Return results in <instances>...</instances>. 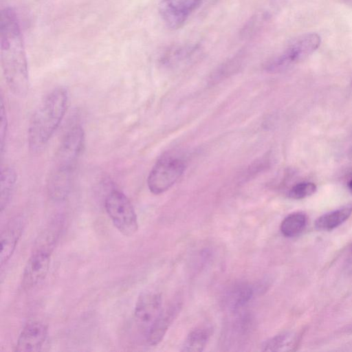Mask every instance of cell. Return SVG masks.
<instances>
[{
    "label": "cell",
    "instance_id": "6da1fadb",
    "mask_svg": "<svg viewBox=\"0 0 352 352\" xmlns=\"http://www.w3.org/2000/svg\"><path fill=\"white\" fill-rule=\"evenodd\" d=\"M1 62L10 91L25 98L30 89V77L23 36L15 12L10 8L1 12Z\"/></svg>",
    "mask_w": 352,
    "mask_h": 352
},
{
    "label": "cell",
    "instance_id": "7a4b0ae2",
    "mask_svg": "<svg viewBox=\"0 0 352 352\" xmlns=\"http://www.w3.org/2000/svg\"><path fill=\"white\" fill-rule=\"evenodd\" d=\"M68 102V91L64 87L52 89L40 102L28 130V143L32 151H40L48 143L65 115Z\"/></svg>",
    "mask_w": 352,
    "mask_h": 352
},
{
    "label": "cell",
    "instance_id": "3957f363",
    "mask_svg": "<svg viewBox=\"0 0 352 352\" xmlns=\"http://www.w3.org/2000/svg\"><path fill=\"white\" fill-rule=\"evenodd\" d=\"M85 143V131L80 125L72 126L64 135L47 180V190L51 195L58 197L68 195Z\"/></svg>",
    "mask_w": 352,
    "mask_h": 352
},
{
    "label": "cell",
    "instance_id": "277c9868",
    "mask_svg": "<svg viewBox=\"0 0 352 352\" xmlns=\"http://www.w3.org/2000/svg\"><path fill=\"white\" fill-rule=\"evenodd\" d=\"M58 236L56 231L50 230L40 238L23 269L21 278L23 289L29 290L45 278Z\"/></svg>",
    "mask_w": 352,
    "mask_h": 352
},
{
    "label": "cell",
    "instance_id": "5b68a950",
    "mask_svg": "<svg viewBox=\"0 0 352 352\" xmlns=\"http://www.w3.org/2000/svg\"><path fill=\"white\" fill-rule=\"evenodd\" d=\"M185 168L186 160L181 154L165 153L159 158L148 174V189L155 195L166 191L181 177Z\"/></svg>",
    "mask_w": 352,
    "mask_h": 352
},
{
    "label": "cell",
    "instance_id": "8992f818",
    "mask_svg": "<svg viewBox=\"0 0 352 352\" xmlns=\"http://www.w3.org/2000/svg\"><path fill=\"white\" fill-rule=\"evenodd\" d=\"M320 37L316 33L302 35L294 40L279 55L269 60L265 69L272 73L283 72L306 59L320 46Z\"/></svg>",
    "mask_w": 352,
    "mask_h": 352
},
{
    "label": "cell",
    "instance_id": "52a82bcc",
    "mask_svg": "<svg viewBox=\"0 0 352 352\" xmlns=\"http://www.w3.org/2000/svg\"><path fill=\"white\" fill-rule=\"evenodd\" d=\"M104 208L115 227L126 236L138 229L137 215L127 196L119 190H112L104 200Z\"/></svg>",
    "mask_w": 352,
    "mask_h": 352
},
{
    "label": "cell",
    "instance_id": "ba28073f",
    "mask_svg": "<svg viewBox=\"0 0 352 352\" xmlns=\"http://www.w3.org/2000/svg\"><path fill=\"white\" fill-rule=\"evenodd\" d=\"M203 0H161L159 4L160 16L172 30L182 27L190 15L201 4Z\"/></svg>",
    "mask_w": 352,
    "mask_h": 352
},
{
    "label": "cell",
    "instance_id": "9c48e42d",
    "mask_svg": "<svg viewBox=\"0 0 352 352\" xmlns=\"http://www.w3.org/2000/svg\"><path fill=\"white\" fill-rule=\"evenodd\" d=\"M162 309V299L160 294L149 292L139 296L134 309V320L138 329L145 336Z\"/></svg>",
    "mask_w": 352,
    "mask_h": 352
},
{
    "label": "cell",
    "instance_id": "30bf717a",
    "mask_svg": "<svg viewBox=\"0 0 352 352\" xmlns=\"http://www.w3.org/2000/svg\"><path fill=\"white\" fill-rule=\"evenodd\" d=\"M47 335V327L40 321L28 322L17 339L14 351L17 352L38 351L41 349Z\"/></svg>",
    "mask_w": 352,
    "mask_h": 352
},
{
    "label": "cell",
    "instance_id": "8fae6325",
    "mask_svg": "<svg viewBox=\"0 0 352 352\" xmlns=\"http://www.w3.org/2000/svg\"><path fill=\"white\" fill-rule=\"evenodd\" d=\"M24 219L16 217L10 220L1 233L0 263L2 267L14 253L24 228Z\"/></svg>",
    "mask_w": 352,
    "mask_h": 352
},
{
    "label": "cell",
    "instance_id": "7c38bea8",
    "mask_svg": "<svg viewBox=\"0 0 352 352\" xmlns=\"http://www.w3.org/2000/svg\"><path fill=\"white\" fill-rule=\"evenodd\" d=\"M180 308V302L176 301L162 309L160 314L145 336L149 345L155 346L163 340L168 328L179 314Z\"/></svg>",
    "mask_w": 352,
    "mask_h": 352
},
{
    "label": "cell",
    "instance_id": "4fadbf2b",
    "mask_svg": "<svg viewBox=\"0 0 352 352\" xmlns=\"http://www.w3.org/2000/svg\"><path fill=\"white\" fill-rule=\"evenodd\" d=\"M254 288L245 283L232 286L224 297V304L230 311H237L248 303L254 295Z\"/></svg>",
    "mask_w": 352,
    "mask_h": 352
},
{
    "label": "cell",
    "instance_id": "5bb4252c",
    "mask_svg": "<svg viewBox=\"0 0 352 352\" xmlns=\"http://www.w3.org/2000/svg\"><path fill=\"white\" fill-rule=\"evenodd\" d=\"M351 213L352 203H349L319 217L315 226L319 230H331L347 220Z\"/></svg>",
    "mask_w": 352,
    "mask_h": 352
},
{
    "label": "cell",
    "instance_id": "9a60e30c",
    "mask_svg": "<svg viewBox=\"0 0 352 352\" xmlns=\"http://www.w3.org/2000/svg\"><path fill=\"white\" fill-rule=\"evenodd\" d=\"M17 181V173L10 166L1 168L0 208L3 212L8 206Z\"/></svg>",
    "mask_w": 352,
    "mask_h": 352
},
{
    "label": "cell",
    "instance_id": "2e32d148",
    "mask_svg": "<svg viewBox=\"0 0 352 352\" xmlns=\"http://www.w3.org/2000/svg\"><path fill=\"white\" fill-rule=\"evenodd\" d=\"M210 329L206 327H199L192 330L186 338L182 346V351H202L210 339Z\"/></svg>",
    "mask_w": 352,
    "mask_h": 352
},
{
    "label": "cell",
    "instance_id": "e0dca14e",
    "mask_svg": "<svg viewBox=\"0 0 352 352\" xmlns=\"http://www.w3.org/2000/svg\"><path fill=\"white\" fill-rule=\"evenodd\" d=\"M307 216L301 212H296L287 215L281 222L280 231L286 237L298 235L306 226Z\"/></svg>",
    "mask_w": 352,
    "mask_h": 352
},
{
    "label": "cell",
    "instance_id": "ac0fdd59",
    "mask_svg": "<svg viewBox=\"0 0 352 352\" xmlns=\"http://www.w3.org/2000/svg\"><path fill=\"white\" fill-rule=\"evenodd\" d=\"M297 341L298 338L296 334L283 333L266 341L263 350L267 351H291L296 346Z\"/></svg>",
    "mask_w": 352,
    "mask_h": 352
},
{
    "label": "cell",
    "instance_id": "d6986e66",
    "mask_svg": "<svg viewBox=\"0 0 352 352\" xmlns=\"http://www.w3.org/2000/svg\"><path fill=\"white\" fill-rule=\"evenodd\" d=\"M198 50L197 46L194 45L173 47L166 53L164 60L168 65H177L181 63L187 61L193 55L196 54Z\"/></svg>",
    "mask_w": 352,
    "mask_h": 352
},
{
    "label": "cell",
    "instance_id": "ffe728a7",
    "mask_svg": "<svg viewBox=\"0 0 352 352\" xmlns=\"http://www.w3.org/2000/svg\"><path fill=\"white\" fill-rule=\"evenodd\" d=\"M317 187L312 182H300L293 186L288 191L287 195L294 199H301L315 193Z\"/></svg>",
    "mask_w": 352,
    "mask_h": 352
},
{
    "label": "cell",
    "instance_id": "44dd1931",
    "mask_svg": "<svg viewBox=\"0 0 352 352\" xmlns=\"http://www.w3.org/2000/svg\"><path fill=\"white\" fill-rule=\"evenodd\" d=\"M0 102V151L1 155L3 156L6 144V140L8 131V122L4 101L2 96L1 97Z\"/></svg>",
    "mask_w": 352,
    "mask_h": 352
},
{
    "label": "cell",
    "instance_id": "7402d4cb",
    "mask_svg": "<svg viewBox=\"0 0 352 352\" xmlns=\"http://www.w3.org/2000/svg\"><path fill=\"white\" fill-rule=\"evenodd\" d=\"M347 186L349 191L352 194V178L348 182Z\"/></svg>",
    "mask_w": 352,
    "mask_h": 352
}]
</instances>
